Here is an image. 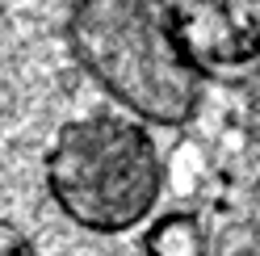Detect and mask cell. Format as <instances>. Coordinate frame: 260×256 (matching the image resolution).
Here are the masks:
<instances>
[{
  "instance_id": "277c9868",
  "label": "cell",
  "mask_w": 260,
  "mask_h": 256,
  "mask_svg": "<svg viewBox=\"0 0 260 256\" xmlns=\"http://www.w3.org/2000/svg\"><path fill=\"white\" fill-rule=\"evenodd\" d=\"M147 256H206V227L193 214H164L147 222L143 235Z\"/></svg>"
},
{
  "instance_id": "6da1fadb",
  "label": "cell",
  "mask_w": 260,
  "mask_h": 256,
  "mask_svg": "<svg viewBox=\"0 0 260 256\" xmlns=\"http://www.w3.org/2000/svg\"><path fill=\"white\" fill-rule=\"evenodd\" d=\"M68 51L96 88L143 126L181 131L202 109V76L147 0H72Z\"/></svg>"
},
{
  "instance_id": "5b68a950",
  "label": "cell",
  "mask_w": 260,
  "mask_h": 256,
  "mask_svg": "<svg viewBox=\"0 0 260 256\" xmlns=\"http://www.w3.org/2000/svg\"><path fill=\"white\" fill-rule=\"evenodd\" d=\"M0 256H38L34 239L13 222H0Z\"/></svg>"
},
{
  "instance_id": "3957f363",
  "label": "cell",
  "mask_w": 260,
  "mask_h": 256,
  "mask_svg": "<svg viewBox=\"0 0 260 256\" xmlns=\"http://www.w3.org/2000/svg\"><path fill=\"white\" fill-rule=\"evenodd\" d=\"M155 9L202 80L260 72V0H155Z\"/></svg>"
},
{
  "instance_id": "7a4b0ae2",
  "label": "cell",
  "mask_w": 260,
  "mask_h": 256,
  "mask_svg": "<svg viewBox=\"0 0 260 256\" xmlns=\"http://www.w3.org/2000/svg\"><path fill=\"white\" fill-rule=\"evenodd\" d=\"M55 210L88 235H126L155 218L168 168L151 126L130 114H84L63 122L42 155Z\"/></svg>"
}]
</instances>
